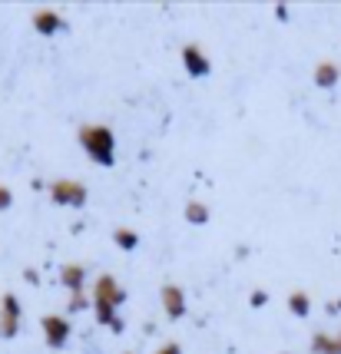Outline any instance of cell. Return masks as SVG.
Segmentation results:
<instances>
[{"mask_svg":"<svg viewBox=\"0 0 341 354\" xmlns=\"http://www.w3.org/2000/svg\"><path fill=\"white\" fill-rule=\"evenodd\" d=\"M80 146H83V153L93 159L96 166H113V159H116V136H113V129L109 126H80Z\"/></svg>","mask_w":341,"mask_h":354,"instance_id":"1","label":"cell"},{"mask_svg":"<svg viewBox=\"0 0 341 354\" xmlns=\"http://www.w3.org/2000/svg\"><path fill=\"white\" fill-rule=\"evenodd\" d=\"M47 192L57 205H70V209H83L86 205V185L77 183V179H57V183L47 185Z\"/></svg>","mask_w":341,"mask_h":354,"instance_id":"2","label":"cell"},{"mask_svg":"<svg viewBox=\"0 0 341 354\" xmlns=\"http://www.w3.org/2000/svg\"><path fill=\"white\" fill-rule=\"evenodd\" d=\"M20 318H24V311H20V298L17 295H3L0 298V338H17V331H20Z\"/></svg>","mask_w":341,"mask_h":354,"instance_id":"3","label":"cell"},{"mask_svg":"<svg viewBox=\"0 0 341 354\" xmlns=\"http://www.w3.org/2000/svg\"><path fill=\"white\" fill-rule=\"evenodd\" d=\"M40 328H44V341H47V348H53V351L66 348V341H70V335H73L70 322L60 318V315H44V318H40Z\"/></svg>","mask_w":341,"mask_h":354,"instance_id":"4","label":"cell"},{"mask_svg":"<svg viewBox=\"0 0 341 354\" xmlns=\"http://www.w3.org/2000/svg\"><path fill=\"white\" fill-rule=\"evenodd\" d=\"M93 301L96 305H109V308H120L126 301V292H123V285L116 281L113 275H100L96 278V285H93Z\"/></svg>","mask_w":341,"mask_h":354,"instance_id":"5","label":"cell"},{"mask_svg":"<svg viewBox=\"0 0 341 354\" xmlns=\"http://www.w3.org/2000/svg\"><path fill=\"white\" fill-rule=\"evenodd\" d=\"M183 66H186V73L192 80H202L212 73V60L205 57V50L199 44H186L183 46Z\"/></svg>","mask_w":341,"mask_h":354,"instance_id":"6","label":"cell"},{"mask_svg":"<svg viewBox=\"0 0 341 354\" xmlns=\"http://www.w3.org/2000/svg\"><path fill=\"white\" fill-rule=\"evenodd\" d=\"M33 30L40 33V37H53V33H60L66 27V20H63L60 10H53V7H40V10H33L30 17Z\"/></svg>","mask_w":341,"mask_h":354,"instance_id":"7","label":"cell"},{"mask_svg":"<svg viewBox=\"0 0 341 354\" xmlns=\"http://www.w3.org/2000/svg\"><path fill=\"white\" fill-rule=\"evenodd\" d=\"M163 311H166V318L172 322H179L183 315H186V292L179 288V285H163Z\"/></svg>","mask_w":341,"mask_h":354,"instance_id":"8","label":"cell"},{"mask_svg":"<svg viewBox=\"0 0 341 354\" xmlns=\"http://www.w3.org/2000/svg\"><path fill=\"white\" fill-rule=\"evenodd\" d=\"M60 285L70 295H73V292H86V268H83V265H77V262L63 265V268H60Z\"/></svg>","mask_w":341,"mask_h":354,"instance_id":"9","label":"cell"},{"mask_svg":"<svg viewBox=\"0 0 341 354\" xmlns=\"http://www.w3.org/2000/svg\"><path fill=\"white\" fill-rule=\"evenodd\" d=\"M311 80H315V86H322V90H331V86H338L341 66H338V63H331V60L315 63V73H311Z\"/></svg>","mask_w":341,"mask_h":354,"instance_id":"10","label":"cell"},{"mask_svg":"<svg viewBox=\"0 0 341 354\" xmlns=\"http://www.w3.org/2000/svg\"><path fill=\"white\" fill-rule=\"evenodd\" d=\"M311 354H341V331L338 335L315 331V335H311Z\"/></svg>","mask_w":341,"mask_h":354,"instance_id":"11","label":"cell"},{"mask_svg":"<svg viewBox=\"0 0 341 354\" xmlns=\"http://www.w3.org/2000/svg\"><path fill=\"white\" fill-rule=\"evenodd\" d=\"M113 242L123 248V252H133V248L140 245V232H136V229H126V225H120V229H113Z\"/></svg>","mask_w":341,"mask_h":354,"instance_id":"12","label":"cell"},{"mask_svg":"<svg viewBox=\"0 0 341 354\" xmlns=\"http://www.w3.org/2000/svg\"><path fill=\"white\" fill-rule=\"evenodd\" d=\"M186 218L192 225H205V222H209V205L199 199H189L186 202Z\"/></svg>","mask_w":341,"mask_h":354,"instance_id":"13","label":"cell"},{"mask_svg":"<svg viewBox=\"0 0 341 354\" xmlns=\"http://www.w3.org/2000/svg\"><path fill=\"white\" fill-rule=\"evenodd\" d=\"M288 311L298 315V318H308L311 315V298L305 292H292L288 295Z\"/></svg>","mask_w":341,"mask_h":354,"instance_id":"14","label":"cell"},{"mask_svg":"<svg viewBox=\"0 0 341 354\" xmlns=\"http://www.w3.org/2000/svg\"><path fill=\"white\" fill-rule=\"evenodd\" d=\"M86 308H93V298L86 292H73L70 295V311L77 315V311H86Z\"/></svg>","mask_w":341,"mask_h":354,"instance_id":"15","label":"cell"},{"mask_svg":"<svg viewBox=\"0 0 341 354\" xmlns=\"http://www.w3.org/2000/svg\"><path fill=\"white\" fill-rule=\"evenodd\" d=\"M10 205H14V192L7 185H0V212H7Z\"/></svg>","mask_w":341,"mask_h":354,"instance_id":"16","label":"cell"},{"mask_svg":"<svg viewBox=\"0 0 341 354\" xmlns=\"http://www.w3.org/2000/svg\"><path fill=\"white\" fill-rule=\"evenodd\" d=\"M248 301H252V308H265V305H268V295H265L262 288H255V292H252V298H248Z\"/></svg>","mask_w":341,"mask_h":354,"instance_id":"17","label":"cell"},{"mask_svg":"<svg viewBox=\"0 0 341 354\" xmlns=\"http://www.w3.org/2000/svg\"><path fill=\"white\" fill-rule=\"evenodd\" d=\"M156 354H183V348H179V344H176V341H169V344H166V348H159V351Z\"/></svg>","mask_w":341,"mask_h":354,"instance_id":"18","label":"cell"},{"mask_svg":"<svg viewBox=\"0 0 341 354\" xmlns=\"http://www.w3.org/2000/svg\"><path fill=\"white\" fill-rule=\"evenodd\" d=\"M24 278H27V281H33V285H37V281H40V275H37V272H33V268H27V272H24Z\"/></svg>","mask_w":341,"mask_h":354,"instance_id":"19","label":"cell"},{"mask_svg":"<svg viewBox=\"0 0 341 354\" xmlns=\"http://www.w3.org/2000/svg\"><path fill=\"white\" fill-rule=\"evenodd\" d=\"M275 14H279V20H285V17H288V7H285V3H279V7H275Z\"/></svg>","mask_w":341,"mask_h":354,"instance_id":"20","label":"cell"},{"mask_svg":"<svg viewBox=\"0 0 341 354\" xmlns=\"http://www.w3.org/2000/svg\"><path fill=\"white\" fill-rule=\"evenodd\" d=\"M282 354H292V351H282Z\"/></svg>","mask_w":341,"mask_h":354,"instance_id":"21","label":"cell"},{"mask_svg":"<svg viewBox=\"0 0 341 354\" xmlns=\"http://www.w3.org/2000/svg\"><path fill=\"white\" fill-rule=\"evenodd\" d=\"M126 354H129V351H126Z\"/></svg>","mask_w":341,"mask_h":354,"instance_id":"22","label":"cell"}]
</instances>
